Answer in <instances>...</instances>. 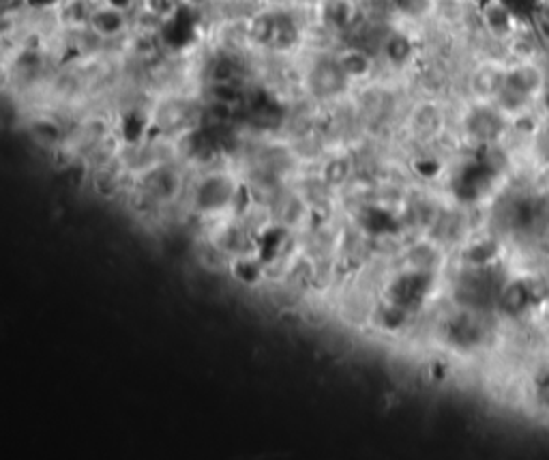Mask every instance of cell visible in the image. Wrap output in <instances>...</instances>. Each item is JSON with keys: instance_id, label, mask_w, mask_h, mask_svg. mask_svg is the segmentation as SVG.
<instances>
[{"instance_id": "6da1fadb", "label": "cell", "mask_w": 549, "mask_h": 460, "mask_svg": "<svg viewBox=\"0 0 549 460\" xmlns=\"http://www.w3.org/2000/svg\"><path fill=\"white\" fill-rule=\"evenodd\" d=\"M251 37L271 50H290L298 42V27L286 13H268L253 19Z\"/></svg>"}, {"instance_id": "7a4b0ae2", "label": "cell", "mask_w": 549, "mask_h": 460, "mask_svg": "<svg viewBox=\"0 0 549 460\" xmlns=\"http://www.w3.org/2000/svg\"><path fill=\"white\" fill-rule=\"evenodd\" d=\"M307 80H309V89H312V93L322 99L335 97V95L344 93L345 87L350 84L348 75L344 74L337 57L318 60V63L312 67V72H309Z\"/></svg>"}, {"instance_id": "3957f363", "label": "cell", "mask_w": 549, "mask_h": 460, "mask_svg": "<svg viewBox=\"0 0 549 460\" xmlns=\"http://www.w3.org/2000/svg\"><path fill=\"white\" fill-rule=\"evenodd\" d=\"M498 308L508 316L522 315L528 308V303L532 301V288L526 282L515 280L511 285H506L502 291H498Z\"/></svg>"}, {"instance_id": "277c9868", "label": "cell", "mask_w": 549, "mask_h": 460, "mask_svg": "<svg viewBox=\"0 0 549 460\" xmlns=\"http://www.w3.org/2000/svg\"><path fill=\"white\" fill-rule=\"evenodd\" d=\"M89 27L104 39L116 37V35L123 33L125 28V12L110 7V4H104V7L95 9V12L89 15Z\"/></svg>"}, {"instance_id": "5b68a950", "label": "cell", "mask_w": 549, "mask_h": 460, "mask_svg": "<svg viewBox=\"0 0 549 460\" xmlns=\"http://www.w3.org/2000/svg\"><path fill=\"white\" fill-rule=\"evenodd\" d=\"M339 65H342L344 74L348 75V80H360V78H367L374 69V60L363 48H348L344 50L342 54L337 57Z\"/></svg>"}, {"instance_id": "8992f818", "label": "cell", "mask_w": 549, "mask_h": 460, "mask_svg": "<svg viewBox=\"0 0 549 460\" xmlns=\"http://www.w3.org/2000/svg\"><path fill=\"white\" fill-rule=\"evenodd\" d=\"M470 129L476 138L481 140H491L500 129V119L490 110H479L470 121Z\"/></svg>"}, {"instance_id": "52a82bcc", "label": "cell", "mask_w": 549, "mask_h": 460, "mask_svg": "<svg viewBox=\"0 0 549 460\" xmlns=\"http://www.w3.org/2000/svg\"><path fill=\"white\" fill-rule=\"evenodd\" d=\"M384 52H386V57L393 60V63L404 65L406 60L410 58L412 45L404 35H393V37H389L384 42Z\"/></svg>"}, {"instance_id": "ba28073f", "label": "cell", "mask_w": 549, "mask_h": 460, "mask_svg": "<svg viewBox=\"0 0 549 460\" xmlns=\"http://www.w3.org/2000/svg\"><path fill=\"white\" fill-rule=\"evenodd\" d=\"M502 4L511 12V15H523L535 9L537 0H502Z\"/></svg>"}, {"instance_id": "9c48e42d", "label": "cell", "mask_w": 549, "mask_h": 460, "mask_svg": "<svg viewBox=\"0 0 549 460\" xmlns=\"http://www.w3.org/2000/svg\"><path fill=\"white\" fill-rule=\"evenodd\" d=\"M131 3H134V0H104V4H110V7H114V9H120V12H127Z\"/></svg>"}]
</instances>
